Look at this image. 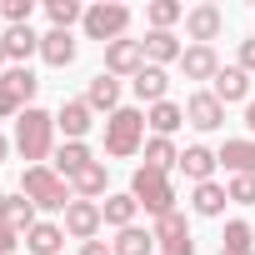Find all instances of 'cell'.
Wrapping results in <instances>:
<instances>
[{
  "mask_svg": "<svg viewBox=\"0 0 255 255\" xmlns=\"http://www.w3.org/2000/svg\"><path fill=\"white\" fill-rule=\"evenodd\" d=\"M180 70H185V80H215V75H220V55H215V45H185Z\"/></svg>",
  "mask_w": 255,
  "mask_h": 255,
  "instance_id": "18",
  "label": "cell"
},
{
  "mask_svg": "<svg viewBox=\"0 0 255 255\" xmlns=\"http://www.w3.org/2000/svg\"><path fill=\"white\" fill-rule=\"evenodd\" d=\"M240 70H245V75H255V35H250V40H240Z\"/></svg>",
  "mask_w": 255,
  "mask_h": 255,
  "instance_id": "36",
  "label": "cell"
},
{
  "mask_svg": "<svg viewBox=\"0 0 255 255\" xmlns=\"http://www.w3.org/2000/svg\"><path fill=\"white\" fill-rule=\"evenodd\" d=\"M0 85H10V90H15V100L30 110V100H35V90H40V75H35L30 65H10L5 75H0Z\"/></svg>",
  "mask_w": 255,
  "mask_h": 255,
  "instance_id": "28",
  "label": "cell"
},
{
  "mask_svg": "<svg viewBox=\"0 0 255 255\" xmlns=\"http://www.w3.org/2000/svg\"><path fill=\"white\" fill-rule=\"evenodd\" d=\"M130 90H135V100H140V105H160V100H170V70L145 65V70L130 80Z\"/></svg>",
  "mask_w": 255,
  "mask_h": 255,
  "instance_id": "15",
  "label": "cell"
},
{
  "mask_svg": "<svg viewBox=\"0 0 255 255\" xmlns=\"http://www.w3.org/2000/svg\"><path fill=\"white\" fill-rule=\"evenodd\" d=\"M225 195L235 205H255V175H230L225 180Z\"/></svg>",
  "mask_w": 255,
  "mask_h": 255,
  "instance_id": "34",
  "label": "cell"
},
{
  "mask_svg": "<svg viewBox=\"0 0 255 255\" xmlns=\"http://www.w3.org/2000/svg\"><path fill=\"white\" fill-rule=\"evenodd\" d=\"M145 65H180V55H185V45H180V35L175 30H145Z\"/></svg>",
  "mask_w": 255,
  "mask_h": 255,
  "instance_id": "12",
  "label": "cell"
},
{
  "mask_svg": "<svg viewBox=\"0 0 255 255\" xmlns=\"http://www.w3.org/2000/svg\"><path fill=\"white\" fill-rule=\"evenodd\" d=\"M45 15H50V30H70L75 20H85V5L80 0H45Z\"/></svg>",
  "mask_w": 255,
  "mask_h": 255,
  "instance_id": "31",
  "label": "cell"
},
{
  "mask_svg": "<svg viewBox=\"0 0 255 255\" xmlns=\"http://www.w3.org/2000/svg\"><path fill=\"white\" fill-rule=\"evenodd\" d=\"M0 225H5V230H15V235L25 240V235L40 225V210H35L20 190H10V195H0Z\"/></svg>",
  "mask_w": 255,
  "mask_h": 255,
  "instance_id": "9",
  "label": "cell"
},
{
  "mask_svg": "<svg viewBox=\"0 0 255 255\" xmlns=\"http://www.w3.org/2000/svg\"><path fill=\"white\" fill-rule=\"evenodd\" d=\"M15 150H20L25 165H50V155H55V115L50 110L30 105L15 120Z\"/></svg>",
  "mask_w": 255,
  "mask_h": 255,
  "instance_id": "1",
  "label": "cell"
},
{
  "mask_svg": "<svg viewBox=\"0 0 255 255\" xmlns=\"http://www.w3.org/2000/svg\"><path fill=\"white\" fill-rule=\"evenodd\" d=\"M145 150V110L120 105L115 115H105V155L110 160H130Z\"/></svg>",
  "mask_w": 255,
  "mask_h": 255,
  "instance_id": "2",
  "label": "cell"
},
{
  "mask_svg": "<svg viewBox=\"0 0 255 255\" xmlns=\"http://www.w3.org/2000/svg\"><path fill=\"white\" fill-rule=\"evenodd\" d=\"M220 255H255V250H220Z\"/></svg>",
  "mask_w": 255,
  "mask_h": 255,
  "instance_id": "42",
  "label": "cell"
},
{
  "mask_svg": "<svg viewBox=\"0 0 255 255\" xmlns=\"http://www.w3.org/2000/svg\"><path fill=\"white\" fill-rule=\"evenodd\" d=\"M20 115H25V105L15 100V90L0 85V120H20Z\"/></svg>",
  "mask_w": 255,
  "mask_h": 255,
  "instance_id": "35",
  "label": "cell"
},
{
  "mask_svg": "<svg viewBox=\"0 0 255 255\" xmlns=\"http://www.w3.org/2000/svg\"><path fill=\"white\" fill-rule=\"evenodd\" d=\"M215 165H220V155H215L210 145H185L175 170H180L190 185H205V180H215Z\"/></svg>",
  "mask_w": 255,
  "mask_h": 255,
  "instance_id": "13",
  "label": "cell"
},
{
  "mask_svg": "<svg viewBox=\"0 0 255 255\" xmlns=\"http://www.w3.org/2000/svg\"><path fill=\"white\" fill-rule=\"evenodd\" d=\"M145 165L170 175V170L180 165V150H175V140H165V135H150V140H145Z\"/></svg>",
  "mask_w": 255,
  "mask_h": 255,
  "instance_id": "29",
  "label": "cell"
},
{
  "mask_svg": "<svg viewBox=\"0 0 255 255\" xmlns=\"http://www.w3.org/2000/svg\"><path fill=\"white\" fill-rule=\"evenodd\" d=\"M70 195H75V200H100V195H110V170H105V160H90L80 175H70Z\"/></svg>",
  "mask_w": 255,
  "mask_h": 255,
  "instance_id": "16",
  "label": "cell"
},
{
  "mask_svg": "<svg viewBox=\"0 0 255 255\" xmlns=\"http://www.w3.org/2000/svg\"><path fill=\"white\" fill-rule=\"evenodd\" d=\"M245 130H250V135H255V100H250V105H245Z\"/></svg>",
  "mask_w": 255,
  "mask_h": 255,
  "instance_id": "39",
  "label": "cell"
},
{
  "mask_svg": "<svg viewBox=\"0 0 255 255\" xmlns=\"http://www.w3.org/2000/svg\"><path fill=\"white\" fill-rule=\"evenodd\" d=\"M220 250H255V230H250V220H225Z\"/></svg>",
  "mask_w": 255,
  "mask_h": 255,
  "instance_id": "32",
  "label": "cell"
},
{
  "mask_svg": "<svg viewBox=\"0 0 255 255\" xmlns=\"http://www.w3.org/2000/svg\"><path fill=\"white\" fill-rule=\"evenodd\" d=\"M140 70H145V45H140V40H115V45H105V75L135 80Z\"/></svg>",
  "mask_w": 255,
  "mask_h": 255,
  "instance_id": "7",
  "label": "cell"
},
{
  "mask_svg": "<svg viewBox=\"0 0 255 255\" xmlns=\"http://www.w3.org/2000/svg\"><path fill=\"white\" fill-rule=\"evenodd\" d=\"M90 125H95V110H90L85 100H60V110H55V130H60L65 140H85Z\"/></svg>",
  "mask_w": 255,
  "mask_h": 255,
  "instance_id": "11",
  "label": "cell"
},
{
  "mask_svg": "<svg viewBox=\"0 0 255 255\" xmlns=\"http://www.w3.org/2000/svg\"><path fill=\"white\" fill-rule=\"evenodd\" d=\"M90 160H95V155H90V145H85V140H65V145L55 150V160H50V170L70 180V175H80V170H85Z\"/></svg>",
  "mask_w": 255,
  "mask_h": 255,
  "instance_id": "24",
  "label": "cell"
},
{
  "mask_svg": "<svg viewBox=\"0 0 255 255\" xmlns=\"http://www.w3.org/2000/svg\"><path fill=\"white\" fill-rule=\"evenodd\" d=\"M10 70V55H5V45H0V75H5Z\"/></svg>",
  "mask_w": 255,
  "mask_h": 255,
  "instance_id": "41",
  "label": "cell"
},
{
  "mask_svg": "<svg viewBox=\"0 0 255 255\" xmlns=\"http://www.w3.org/2000/svg\"><path fill=\"white\" fill-rule=\"evenodd\" d=\"M130 195L140 200V210H145L150 220H160V215H170V210H175V185H170V175H165V170L135 165V175H130Z\"/></svg>",
  "mask_w": 255,
  "mask_h": 255,
  "instance_id": "4",
  "label": "cell"
},
{
  "mask_svg": "<svg viewBox=\"0 0 255 255\" xmlns=\"http://www.w3.org/2000/svg\"><path fill=\"white\" fill-rule=\"evenodd\" d=\"M100 215H105V225H115V230H125V225H135V215H140V200L125 190V195H105L100 200Z\"/></svg>",
  "mask_w": 255,
  "mask_h": 255,
  "instance_id": "26",
  "label": "cell"
},
{
  "mask_svg": "<svg viewBox=\"0 0 255 255\" xmlns=\"http://www.w3.org/2000/svg\"><path fill=\"white\" fill-rule=\"evenodd\" d=\"M145 125H150V135H175L180 125H185V105H175V100H160V105H150L145 110Z\"/></svg>",
  "mask_w": 255,
  "mask_h": 255,
  "instance_id": "23",
  "label": "cell"
},
{
  "mask_svg": "<svg viewBox=\"0 0 255 255\" xmlns=\"http://www.w3.org/2000/svg\"><path fill=\"white\" fill-rule=\"evenodd\" d=\"M20 195L35 205V210H70V180L65 175H55L50 165H25V175H20Z\"/></svg>",
  "mask_w": 255,
  "mask_h": 255,
  "instance_id": "3",
  "label": "cell"
},
{
  "mask_svg": "<svg viewBox=\"0 0 255 255\" xmlns=\"http://www.w3.org/2000/svg\"><path fill=\"white\" fill-rule=\"evenodd\" d=\"M220 30H225V10L220 5H190L185 10V35H190V45H210V40H220Z\"/></svg>",
  "mask_w": 255,
  "mask_h": 255,
  "instance_id": "8",
  "label": "cell"
},
{
  "mask_svg": "<svg viewBox=\"0 0 255 255\" xmlns=\"http://www.w3.org/2000/svg\"><path fill=\"white\" fill-rule=\"evenodd\" d=\"M80 100H85L90 110H105V115H115V110H120V80L100 70V75L85 85V95H80Z\"/></svg>",
  "mask_w": 255,
  "mask_h": 255,
  "instance_id": "20",
  "label": "cell"
},
{
  "mask_svg": "<svg viewBox=\"0 0 255 255\" xmlns=\"http://www.w3.org/2000/svg\"><path fill=\"white\" fill-rule=\"evenodd\" d=\"M210 95H215L220 105H235V100L250 105V75H245L240 65H220V75L210 80Z\"/></svg>",
  "mask_w": 255,
  "mask_h": 255,
  "instance_id": "14",
  "label": "cell"
},
{
  "mask_svg": "<svg viewBox=\"0 0 255 255\" xmlns=\"http://www.w3.org/2000/svg\"><path fill=\"white\" fill-rule=\"evenodd\" d=\"M145 20H150V30H170V25L185 20V5H180V0H150V5H145Z\"/></svg>",
  "mask_w": 255,
  "mask_h": 255,
  "instance_id": "30",
  "label": "cell"
},
{
  "mask_svg": "<svg viewBox=\"0 0 255 255\" xmlns=\"http://www.w3.org/2000/svg\"><path fill=\"white\" fill-rule=\"evenodd\" d=\"M0 45H5L10 65H25L30 55H40V35L30 25H5V35H0Z\"/></svg>",
  "mask_w": 255,
  "mask_h": 255,
  "instance_id": "19",
  "label": "cell"
},
{
  "mask_svg": "<svg viewBox=\"0 0 255 255\" xmlns=\"http://www.w3.org/2000/svg\"><path fill=\"white\" fill-rule=\"evenodd\" d=\"M80 30H85V40L115 45V40H125V30H130V5H120V0H100V5H85Z\"/></svg>",
  "mask_w": 255,
  "mask_h": 255,
  "instance_id": "5",
  "label": "cell"
},
{
  "mask_svg": "<svg viewBox=\"0 0 255 255\" xmlns=\"http://www.w3.org/2000/svg\"><path fill=\"white\" fill-rule=\"evenodd\" d=\"M80 255H115V250H110L105 240H85V245H80Z\"/></svg>",
  "mask_w": 255,
  "mask_h": 255,
  "instance_id": "38",
  "label": "cell"
},
{
  "mask_svg": "<svg viewBox=\"0 0 255 255\" xmlns=\"http://www.w3.org/2000/svg\"><path fill=\"white\" fill-rule=\"evenodd\" d=\"M0 15H5V25H30L35 0H0Z\"/></svg>",
  "mask_w": 255,
  "mask_h": 255,
  "instance_id": "33",
  "label": "cell"
},
{
  "mask_svg": "<svg viewBox=\"0 0 255 255\" xmlns=\"http://www.w3.org/2000/svg\"><path fill=\"white\" fill-rule=\"evenodd\" d=\"M215 155L230 175H255V140H225Z\"/></svg>",
  "mask_w": 255,
  "mask_h": 255,
  "instance_id": "25",
  "label": "cell"
},
{
  "mask_svg": "<svg viewBox=\"0 0 255 255\" xmlns=\"http://www.w3.org/2000/svg\"><path fill=\"white\" fill-rule=\"evenodd\" d=\"M225 205H230V195H225L220 180H205V185H195V195H190V210H195L200 220H220Z\"/></svg>",
  "mask_w": 255,
  "mask_h": 255,
  "instance_id": "21",
  "label": "cell"
},
{
  "mask_svg": "<svg viewBox=\"0 0 255 255\" xmlns=\"http://www.w3.org/2000/svg\"><path fill=\"white\" fill-rule=\"evenodd\" d=\"M75 50H80V45H75L70 30H45V35H40V60H45L50 70H65V65L75 60Z\"/></svg>",
  "mask_w": 255,
  "mask_h": 255,
  "instance_id": "17",
  "label": "cell"
},
{
  "mask_svg": "<svg viewBox=\"0 0 255 255\" xmlns=\"http://www.w3.org/2000/svg\"><path fill=\"white\" fill-rule=\"evenodd\" d=\"M185 125H195L200 135H210V130H220V125H225V105H220L210 90H195V95L185 100Z\"/></svg>",
  "mask_w": 255,
  "mask_h": 255,
  "instance_id": "10",
  "label": "cell"
},
{
  "mask_svg": "<svg viewBox=\"0 0 255 255\" xmlns=\"http://www.w3.org/2000/svg\"><path fill=\"white\" fill-rule=\"evenodd\" d=\"M110 250H115V255H155V235H150L145 225H125V230H115Z\"/></svg>",
  "mask_w": 255,
  "mask_h": 255,
  "instance_id": "27",
  "label": "cell"
},
{
  "mask_svg": "<svg viewBox=\"0 0 255 255\" xmlns=\"http://www.w3.org/2000/svg\"><path fill=\"white\" fill-rule=\"evenodd\" d=\"M25 250H30V255H65V225L40 220V225L25 235Z\"/></svg>",
  "mask_w": 255,
  "mask_h": 255,
  "instance_id": "22",
  "label": "cell"
},
{
  "mask_svg": "<svg viewBox=\"0 0 255 255\" xmlns=\"http://www.w3.org/2000/svg\"><path fill=\"white\" fill-rule=\"evenodd\" d=\"M15 245H25L15 230H5V225H0V255H15Z\"/></svg>",
  "mask_w": 255,
  "mask_h": 255,
  "instance_id": "37",
  "label": "cell"
},
{
  "mask_svg": "<svg viewBox=\"0 0 255 255\" xmlns=\"http://www.w3.org/2000/svg\"><path fill=\"white\" fill-rule=\"evenodd\" d=\"M10 145H15V140H5V135H0V165H5V155H10Z\"/></svg>",
  "mask_w": 255,
  "mask_h": 255,
  "instance_id": "40",
  "label": "cell"
},
{
  "mask_svg": "<svg viewBox=\"0 0 255 255\" xmlns=\"http://www.w3.org/2000/svg\"><path fill=\"white\" fill-rule=\"evenodd\" d=\"M65 235L70 240H100V225H105V215H100V200H70V210H65Z\"/></svg>",
  "mask_w": 255,
  "mask_h": 255,
  "instance_id": "6",
  "label": "cell"
}]
</instances>
